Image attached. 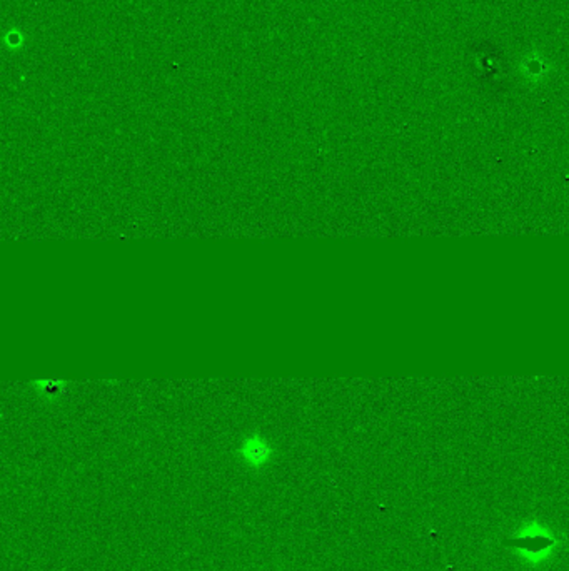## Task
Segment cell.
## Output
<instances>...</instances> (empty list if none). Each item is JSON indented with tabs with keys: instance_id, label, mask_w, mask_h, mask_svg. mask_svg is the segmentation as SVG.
I'll list each match as a JSON object with an SVG mask.
<instances>
[{
	"instance_id": "6da1fadb",
	"label": "cell",
	"mask_w": 569,
	"mask_h": 571,
	"mask_svg": "<svg viewBox=\"0 0 569 571\" xmlns=\"http://www.w3.org/2000/svg\"><path fill=\"white\" fill-rule=\"evenodd\" d=\"M237 454L244 465L252 468V470H259V468H264L271 463L274 456V448L269 443V440L254 433V435L246 436L241 441V446L237 448Z\"/></svg>"
},
{
	"instance_id": "7a4b0ae2",
	"label": "cell",
	"mask_w": 569,
	"mask_h": 571,
	"mask_svg": "<svg viewBox=\"0 0 569 571\" xmlns=\"http://www.w3.org/2000/svg\"><path fill=\"white\" fill-rule=\"evenodd\" d=\"M32 386L38 396L44 399H50V401L62 396L64 391H66V383L61 380H37L34 381Z\"/></svg>"
}]
</instances>
